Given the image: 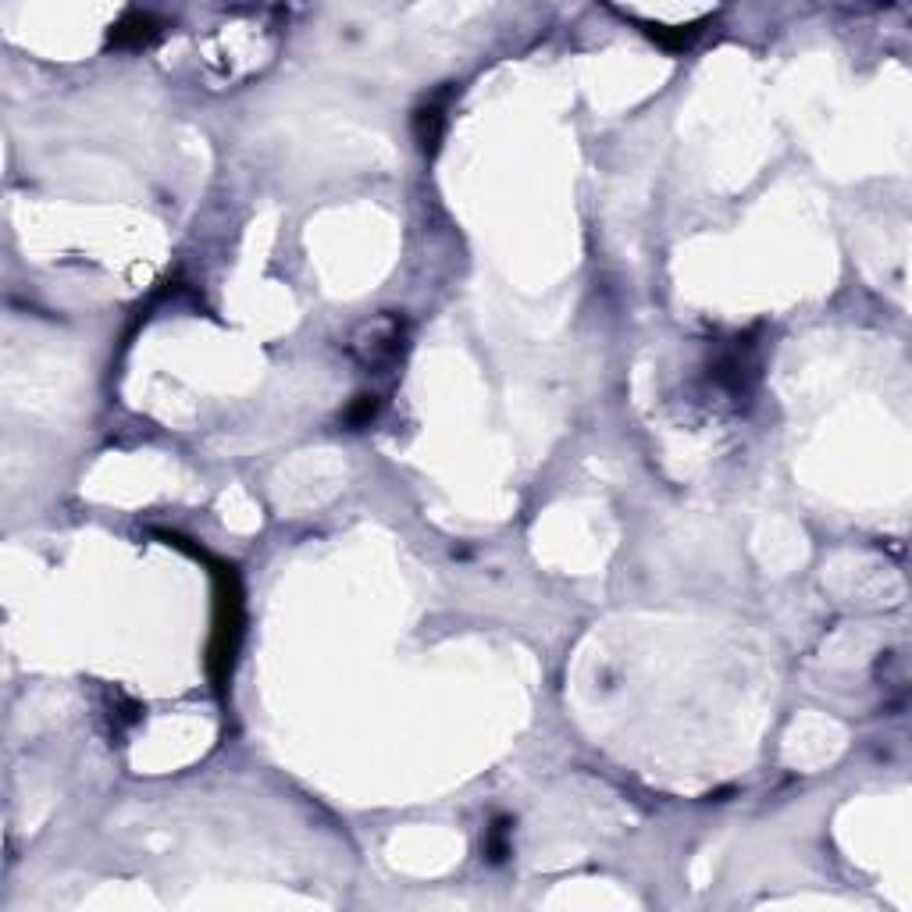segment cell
I'll return each mask as SVG.
<instances>
[{
    "label": "cell",
    "mask_w": 912,
    "mask_h": 912,
    "mask_svg": "<svg viewBox=\"0 0 912 912\" xmlns=\"http://www.w3.org/2000/svg\"><path fill=\"white\" fill-rule=\"evenodd\" d=\"M211 560V556H207ZM214 574V631H211V656H207V670H211L214 688H225L232 667H236V652L243 642V585L239 574L225 563L211 560Z\"/></svg>",
    "instance_id": "cell-1"
},
{
    "label": "cell",
    "mask_w": 912,
    "mask_h": 912,
    "mask_svg": "<svg viewBox=\"0 0 912 912\" xmlns=\"http://www.w3.org/2000/svg\"><path fill=\"white\" fill-rule=\"evenodd\" d=\"M157 36V22L143 11H129L122 22L111 29V43L114 47H143Z\"/></svg>",
    "instance_id": "cell-3"
},
{
    "label": "cell",
    "mask_w": 912,
    "mask_h": 912,
    "mask_svg": "<svg viewBox=\"0 0 912 912\" xmlns=\"http://www.w3.org/2000/svg\"><path fill=\"white\" fill-rule=\"evenodd\" d=\"M403 346H407V325L403 318L396 314H382L375 318L371 325H364L353 339V353L364 367L371 371H382V367H392L399 357H403Z\"/></svg>",
    "instance_id": "cell-2"
},
{
    "label": "cell",
    "mask_w": 912,
    "mask_h": 912,
    "mask_svg": "<svg viewBox=\"0 0 912 912\" xmlns=\"http://www.w3.org/2000/svg\"><path fill=\"white\" fill-rule=\"evenodd\" d=\"M485 852H489L492 863H503L510 855V820H496L489 827V838H485Z\"/></svg>",
    "instance_id": "cell-5"
},
{
    "label": "cell",
    "mask_w": 912,
    "mask_h": 912,
    "mask_svg": "<svg viewBox=\"0 0 912 912\" xmlns=\"http://www.w3.org/2000/svg\"><path fill=\"white\" fill-rule=\"evenodd\" d=\"M446 97L439 100H428V104L417 111L414 118V132H417V143H421V150H428L432 154L435 147H439V136H442V125H446Z\"/></svg>",
    "instance_id": "cell-4"
},
{
    "label": "cell",
    "mask_w": 912,
    "mask_h": 912,
    "mask_svg": "<svg viewBox=\"0 0 912 912\" xmlns=\"http://www.w3.org/2000/svg\"><path fill=\"white\" fill-rule=\"evenodd\" d=\"M375 414H378V399L375 396H357V403L346 410V424H353V428H364V424L375 421Z\"/></svg>",
    "instance_id": "cell-6"
}]
</instances>
